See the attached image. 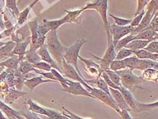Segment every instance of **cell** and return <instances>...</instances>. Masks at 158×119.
Segmentation results:
<instances>
[{
  "instance_id": "obj_1",
  "label": "cell",
  "mask_w": 158,
  "mask_h": 119,
  "mask_svg": "<svg viewBox=\"0 0 158 119\" xmlns=\"http://www.w3.org/2000/svg\"><path fill=\"white\" fill-rule=\"evenodd\" d=\"M46 47L50 54L56 60L58 67H61L63 62V54L66 47L63 46L58 38L57 30H52L46 35Z\"/></svg>"
},
{
  "instance_id": "obj_2",
  "label": "cell",
  "mask_w": 158,
  "mask_h": 119,
  "mask_svg": "<svg viewBox=\"0 0 158 119\" xmlns=\"http://www.w3.org/2000/svg\"><path fill=\"white\" fill-rule=\"evenodd\" d=\"M82 9L84 11L85 10H94L100 15L106 29L107 43L111 42L112 40V37L109 32V25L107 19L108 0H94V2L87 3Z\"/></svg>"
},
{
  "instance_id": "obj_3",
  "label": "cell",
  "mask_w": 158,
  "mask_h": 119,
  "mask_svg": "<svg viewBox=\"0 0 158 119\" xmlns=\"http://www.w3.org/2000/svg\"><path fill=\"white\" fill-rule=\"evenodd\" d=\"M87 42V41L84 38H81L77 40L73 45L71 46L66 48L65 49L63 54V58L65 60V61L69 64L71 65L72 66L75 67V69L78 72L79 75L82 78V74H81L80 69L78 67L77 65V61H78V57L80 56V51L81 50V48L82 46Z\"/></svg>"
},
{
  "instance_id": "obj_4",
  "label": "cell",
  "mask_w": 158,
  "mask_h": 119,
  "mask_svg": "<svg viewBox=\"0 0 158 119\" xmlns=\"http://www.w3.org/2000/svg\"><path fill=\"white\" fill-rule=\"evenodd\" d=\"M132 71L131 69L126 68L124 70L115 71L121 78L122 86L131 93L135 91L136 88L139 87V84L144 81L142 77L136 76Z\"/></svg>"
},
{
  "instance_id": "obj_5",
  "label": "cell",
  "mask_w": 158,
  "mask_h": 119,
  "mask_svg": "<svg viewBox=\"0 0 158 119\" xmlns=\"http://www.w3.org/2000/svg\"><path fill=\"white\" fill-rule=\"evenodd\" d=\"M61 85L63 87V91L66 92V93L74 95H81V96L94 98L89 93V92L86 89H85L82 87V84L79 82L69 80L67 78L66 82L64 83L61 84Z\"/></svg>"
},
{
  "instance_id": "obj_6",
  "label": "cell",
  "mask_w": 158,
  "mask_h": 119,
  "mask_svg": "<svg viewBox=\"0 0 158 119\" xmlns=\"http://www.w3.org/2000/svg\"><path fill=\"white\" fill-rule=\"evenodd\" d=\"M62 75L66 78H69V79L72 80L75 82H79L84 87H86L87 89H89L91 87V86L85 82V79L82 78L80 75H79L78 72L75 69L73 66H72L71 65L67 63L65 60L63 59V62H62Z\"/></svg>"
},
{
  "instance_id": "obj_7",
  "label": "cell",
  "mask_w": 158,
  "mask_h": 119,
  "mask_svg": "<svg viewBox=\"0 0 158 119\" xmlns=\"http://www.w3.org/2000/svg\"><path fill=\"white\" fill-rule=\"evenodd\" d=\"M87 91L95 99H98V100L101 101L102 102H103L104 104L107 105L108 106L111 108L115 111L118 112V113L120 112L119 108L118 107L115 101L113 100L111 95L106 94L104 91H101L99 88H97V87H91Z\"/></svg>"
},
{
  "instance_id": "obj_8",
  "label": "cell",
  "mask_w": 158,
  "mask_h": 119,
  "mask_svg": "<svg viewBox=\"0 0 158 119\" xmlns=\"http://www.w3.org/2000/svg\"><path fill=\"white\" fill-rule=\"evenodd\" d=\"M133 30L134 28H132L130 25L121 27L116 25L115 24L109 25V32L112 37L113 45H115L119 40H121L123 37L132 33Z\"/></svg>"
},
{
  "instance_id": "obj_9",
  "label": "cell",
  "mask_w": 158,
  "mask_h": 119,
  "mask_svg": "<svg viewBox=\"0 0 158 119\" xmlns=\"http://www.w3.org/2000/svg\"><path fill=\"white\" fill-rule=\"evenodd\" d=\"M37 50L36 51L37 53L39 54L42 60L45 61V62H46L47 63L50 64L52 68L58 70L60 74H62V70L58 67L56 62L52 59V57H51L50 54L49 53L48 50L47 49L46 44H44L42 47H40V49Z\"/></svg>"
},
{
  "instance_id": "obj_10",
  "label": "cell",
  "mask_w": 158,
  "mask_h": 119,
  "mask_svg": "<svg viewBox=\"0 0 158 119\" xmlns=\"http://www.w3.org/2000/svg\"><path fill=\"white\" fill-rule=\"evenodd\" d=\"M109 92L111 94V97H113V100L115 101V103L118 105V107L119 108L120 110H127L130 111V108L126 104V101L124 100V98L122 96V95L119 90L114 89V88H109Z\"/></svg>"
},
{
  "instance_id": "obj_11",
  "label": "cell",
  "mask_w": 158,
  "mask_h": 119,
  "mask_svg": "<svg viewBox=\"0 0 158 119\" xmlns=\"http://www.w3.org/2000/svg\"><path fill=\"white\" fill-rule=\"evenodd\" d=\"M135 40H143L149 41L157 40V32H155V31L148 27L146 29H144L139 33L135 34Z\"/></svg>"
},
{
  "instance_id": "obj_12",
  "label": "cell",
  "mask_w": 158,
  "mask_h": 119,
  "mask_svg": "<svg viewBox=\"0 0 158 119\" xmlns=\"http://www.w3.org/2000/svg\"><path fill=\"white\" fill-rule=\"evenodd\" d=\"M30 37H29L25 42H18L16 44V45L14 48L12 53H10V55H19V59L21 61L24 59V56L26 53V49L28 46L30 42Z\"/></svg>"
},
{
  "instance_id": "obj_13",
  "label": "cell",
  "mask_w": 158,
  "mask_h": 119,
  "mask_svg": "<svg viewBox=\"0 0 158 119\" xmlns=\"http://www.w3.org/2000/svg\"><path fill=\"white\" fill-rule=\"evenodd\" d=\"M155 15H153L152 12H151L150 11H149V10H146L145 15H144L143 19H142L141 22L140 23L139 25L137 26L136 28L134 29L132 33L136 34L137 33L140 32V31H142L143 29H146L147 27H148L151 21H152L153 17Z\"/></svg>"
},
{
  "instance_id": "obj_14",
  "label": "cell",
  "mask_w": 158,
  "mask_h": 119,
  "mask_svg": "<svg viewBox=\"0 0 158 119\" xmlns=\"http://www.w3.org/2000/svg\"><path fill=\"white\" fill-rule=\"evenodd\" d=\"M85 82L88 84L90 85H90H94V86L98 87L97 88H99V89H101V91H104L105 93H106V94L111 95L109 92V87L107 86V84H106L104 80L102 79L101 76H99L97 78H94V79H92V80H85Z\"/></svg>"
},
{
  "instance_id": "obj_15",
  "label": "cell",
  "mask_w": 158,
  "mask_h": 119,
  "mask_svg": "<svg viewBox=\"0 0 158 119\" xmlns=\"http://www.w3.org/2000/svg\"><path fill=\"white\" fill-rule=\"evenodd\" d=\"M150 42H152V41L143 40H134L127 44L124 48L130 49V50H132L133 53H135L136 51L145 49V48L148 45V44Z\"/></svg>"
},
{
  "instance_id": "obj_16",
  "label": "cell",
  "mask_w": 158,
  "mask_h": 119,
  "mask_svg": "<svg viewBox=\"0 0 158 119\" xmlns=\"http://www.w3.org/2000/svg\"><path fill=\"white\" fill-rule=\"evenodd\" d=\"M119 91L121 92L122 96L123 97V98H124V100L126 101V104H128L130 108L132 109V110H133L134 111H135L136 101L135 99L134 98L131 92L123 87H120Z\"/></svg>"
},
{
  "instance_id": "obj_17",
  "label": "cell",
  "mask_w": 158,
  "mask_h": 119,
  "mask_svg": "<svg viewBox=\"0 0 158 119\" xmlns=\"http://www.w3.org/2000/svg\"><path fill=\"white\" fill-rule=\"evenodd\" d=\"M158 63L157 61H153L149 59H139L137 62L135 70H139L144 71L149 68L157 70Z\"/></svg>"
},
{
  "instance_id": "obj_18",
  "label": "cell",
  "mask_w": 158,
  "mask_h": 119,
  "mask_svg": "<svg viewBox=\"0 0 158 119\" xmlns=\"http://www.w3.org/2000/svg\"><path fill=\"white\" fill-rule=\"evenodd\" d=\"M50 82H54V81L48 80V79L44 80L43 79V76H37V77H34L32 78H30V79L26 80L25 82H24V84H25L31 91H33L34 88H35L37 86H38V85L43 83H50Z\"/></svg>"
},
{
  "instance_id": "obj_19",
  "label": "cell",
  "mask_w": 158,
  "mask_h": 119,
  "mask_svg": "<svg viewBox=\"0 0 158 119\" xmlns=\"http://www.w3.org/2000/svg\"><path fill=\"white\" fill-rule=\"evenodd\" d=\"M25 104L29 105V110L31 111L34 113H36L37 114H41L43 116H48V112L46 108H43L40 106V105L36 104L30 99L27 100L25 101Z\"/></svg>"
},
{
  "instance_id": "obj_20",
  "label": "cell",
  "mask_w": 158,
  "mask_h": 119,
  "mask_svg": "<svg viewBox=\"0 0 158 119\" xmlns=\"http://www.w3.org/2000/svg\"><path fill=\"white\" fill-rule=\"evenodd\" d=\"M12 57L9 59L0 63V66L8 67L10 70H16L18 69L19 63H20L19 57H16V55H11Z\"/></svg>"
},
{
  "instance_id": "obj_21",
  "label": "cell",
  "mask_w": 158,
  "mask_h": 119,
  "mask_svg": "<svg viewBox=\"0 0 158 119\" xmlns=\"http://www.w3.org/2000/svg\"><path fill=\"white\" fill-rule=\"evenodd\" d=\"M116 53H117L115 49V46L113 45V40H111V42L107 44V49H106L104 56L101 59L107 61V62L111 63L113 60H115Z\"/></svg>"
},
{
  "instance_id": "obj_22",
  "label": "cell",
  "mask_w": 158,
  "mask_h": 119,
  "mask_svg": "<svg viewBox=\"0 0 158 119\" xmlns=\"http://www.w3.org/2000/svg\"><path fill=\"white\" fill-rule=\"evenodd\" d=\"M134 54L140 59H149L153 61H157L158 59V54L149 53L145 49L136 51L134 53Z\"/></svg>"
},
{
  "instance_id": "obj_23",
  "label": "cell",
  "mask_w": 158,
  "mask_h": 119,
  "mask_svg": "<svg viewBox=\"0 0 158 119\" xmlns=\"http://www.w3.org/2000/svg\"><path fill=\"white\" fill-rule=\"evenodd\" d=\"M65 23H66V21H65L64 17H63V18L60 19L54 20H44L43 23L44 25L47 27V29H48L49 32L52 30H57L58 27L64 25Z\"/></svg>"
},
{
  "instance_id": "obj_24",
  "label": "cell",
  "mask_w": 158,
  "mask_h": 119,
  "mask_svg": "<svg viewBox=\"0 0 158 119\" xmlns=\"http://www.w3.org/2000/svg\"><path fill=\"white\" fill-rule=\"evenodd\" d=\"M83 9L77 10H64V12L67 13V15L64 16V19L66 23H77L78 17L80 16L81 13L83 12Z\"/></svg>"
},
{
  "instance_id": "obj_25",
  "label": "cell",
  "mask_w": 158,
  "mask_h": 119,
  "mask_svg": "<svg viewBox=\"0 0 158 119\" xmlns=\"http://www.w3.org/2000/svg\"><path fill=\"white\" fill-rule=\"evenodd\" d=\"M0 110L2 111L6 115L7 118L8 119H16V116L20 114L19 112L13 110L1 100H0Z\"/></svg>"
},
{
  "instance_id": "obj_26",
  "label": "cell",
  "mask_w": 158,
  "mask_h": 119,
  "mask_svg": "<svg viewBox=\"0 0 158 119\" xmlns=\"http://www.w3.org/2000/svg\"><path fill=\"white\" fill-rule=\"evenodd\" d=\"M135 34H133L132 33L129 34V35L125 36L124 37H123V38H122L121 40H119L118 42L114 45L116 53L118 52V51H119L120 49H122V48H124L127 44L131 42V41L135 40Z\"/></svg>"
},
{
  "instance_id": "obj_27",
  "label": "cell",
  "mask_w": 158,
  "mask_h": 119,
  "mask_svg": "<svg viewBox=\"0 0 158 119\" xmlns=\"http://www.w3.org/2000/svg\"><path fill=\"white\" fill-rule=\"evenodd\" d=\"M25 56L27 61H29V63H32L33 65H35L42 61V59H41L39 54L34 50L29 49V50L26 51Z\"/></svg>"
},
{
  "instance_id": "obj_28",
  "label": "cell",
  "mask_w": 158,
  "mask_h": 119,
  "mask_svg": "<svg viewBox=\"0 0 158 119\" xmlns=\"http://www.w3.org/2000/svg\"><path fill=\"white\" fill-rule=\"evenodd\" d=\"M15 45L16 42L13 41H9L8 42L6 43L2 47L0 48V57L10 56Z\"/></svg>"
},
{
  "instance_id": "obj_29",
  "label": "cell",
  "mask_w": 158,
  "mask_h": 119,
  "mask_svg": "<svg viewBox=\"0 0 158 119\" xmlns=\"http://www.w3.org/2000/svg\"><path fill=\"white\" fill-rule=\"evenodd\" d=\"M158 106V102L156 101L152 104H142L136 101L135 112H140L143 111H149L153 109H157Z\"/></svg>"
},
{
  "instance_id": "obj_30",
  "label": "cell",
  "mask_w": 158,
  "mask_h": 119,
  "mask_svg": "<svg viewBox=\"0 0 158 119\" xmlns=\"http://www.w3.org/2000/svg\"><path fill=\"white\" fill-rule=\"evenodd\" d=\"M157 76H158V71L157 70L152 69V68H149V69H147L144 70V72L143 73L142 78L144 80H153V81H157Z\"/></svg>"
},
{
  "instance_id": "obj_31",
  "label": "cell",
  "mask_w": 158,
  "mask_h": 119,
  "mask_svg": "<svg viewBox=\"0 0 158 119\" xmlns=\"http://www.w3.org/2000/svg\"><path fill=\"white\" fill-rule=\"evenodd\" d=\"M28 25L31 31V44H33L40 37L38 34V24H37V20H33V21L29 22Z\"/></svg>"
},
{
  "instance_id": "obj_32",
  "label": "cell",
  "mask_w": 158,
  "mask_h": 119,
  "mask_svg": "<svg viewBox=\"0 0 158 119\" xmlns=\"http://www.w3.org/2000/svg\"><path fill=\"white\" fill-rule=\"evenodd\" d=\"M20 67H19V71L22 74H26L29 73V71H35V68L34 67L32 63H29V61L27 60L20 61Z\"/></svg>"
},
{
  "instance_id": "obj_33",
  "label": "cell",
  "mask_w": 158,
  "mask_h": 119,
  "mask_svg": "<svg viewBox=\"0 0 158 119\" xmlns=\"http://www.w3.org/2000/svg\"><path fill=\"white\" fill-rule=\"evenodd\" d=\"M132 54H134V53L132 50L126 49V48H122V49L117 52L115 60H123L126 58L131 57Z\"/></svg>"
},
{
  "instance_id": "obj_34",
  "label": "cell",
  "mask_w": 158,
  "mask_h": 119,
  "mask_svg": "<svg viewBox=\"0 0 158 119\" xmlns=\"http://www.w3.org/2000/svg\"><path fill=\"white\" fill-rule=\"evenodd\" d=\"M105 72L107 74V76L110 78V80H111L113 83L115 84L117 86H118L119 87H122L121 84V78H120L119 75L117 74L115 71L107 70H105Z\"/></svg>"
},
{
  "instance_id": "obj_35",
  "label": "cell",
  "mask_w": 158,
  "mask_h": 119,
  "mask_svg": "<svg viewBox=\"0 0 158 119\" xmlns=\"http://www.w3.org/2000/svg\"><path fill=\"white\" fill-rule=\"evenodd\" d=\"M139 58H137L135 55L131 56L130 57L126 58V59H123V62H124L125 66L126 68L128 69H131L132 70H135V67L136 66L137 62H138Z\"/></svg>"
},
{
  "instance_id": "obj_36",
  "label": "cell",
  "mask_w": 158,
  "mask_h": 119,
  "mask_svg": "<svg viewBox=\"0 0 158 119\" xmlns=\"http://www.w3.org/2000/svg\"><path fill=\"white\" fill-rule=\"evenodd\" d=\"M126 68L123 60H113L109 66V70L114 71L124 70Z\"/></svg>"
},
{
  "instance_id": "obj_37",
  "label": "cell",
  "mask_w": 158,
  "mask_h": 119,
  "mask_svg": "<svg viewBox=\"0 0 158 119\" xmlns=\"http://www.w3.org/2000/svg\"><path fill=\"white\" fill-rule=\"evenodd\" d=\"M39 0H35V2H33L29 6H28L27 7V8L24 10L23 12H22L20 14V15H19V20H18V22H19V25H22L23 23H24V22L26 20V19H27V16H28V15H29V11H30V10L31 9V8L35 4V3L38 2Z\"/></svg>"
},
{
  "instance_id": "obj_38",
  "label": "cell",
  "mask_w": 158,
  "mask_h": 119,
  "mask_svg": "<svg viewBox=\"0 0 158 119\" xmlns=\"http://www.w3.org/2000/svg\"><path fill=\"white\" fill-rule=\"evenodd\" d=\"M109 15L110 16H111L112 19L114 20V22L116 25L121 26V27L128 26V25H130V23L132 22V19H125L119 18V17L115 16L114 15H111V14H109Z\"/></svg>"
},
{
  "instance_id": "obj_39",
  "label": "cell",
  "mask_w": 158,
  "mask_h": 119,
  "mask_svg": "<svg viewBox=\"0 0 158 119\" xmlns=\"http://www.w3.org/2000/svg\"><path fill=\"white\" fill-rule=\"evenodd\" d=\"M27 93H21V92H19L16 91H14L11 90V92H10L9 94V96H8L7 99L6 100V101L7 103H10L11 104L12 102H13L15 100H17L19 97L22 96L23 95H26Z\"/></svg>"
},
{
  "instance_id": "obj_40",
  "label": "cell",
  "mask_w": 158,
  "mask_h": 119,
  "mask_svg": "<svg viewBox=\"0 0 158 119\" xmlns=\"http://www.w3.org/2000/svg\"><path fill=\"white\" fill-rule=\"evenodd\" d=\"M145 50H147L149 53L158 54V42L157 40H154L150 42L148 45H147L145 49Z\"/></svg>"
},
{
  "instance_id": "obj_41",
  "label": "cell",
  "mask_w": 158,
  "mask_h": 119,
  "mask_svg": "<svg viewBox=\"0 0 158 119\" xmlns=\"http://www.w3.org/2000/svg\"><path fill=\"white\" fill-rule=\"evenodd\" d=\"M145 11H146L145 10H143V11L141 12H140L139 15H137L136 16H135L133 20H132V22H131V23H130V25L131 26L132 28H134V29L136 28V27L139 25L140 23L141 22L143 17L144 15H145Z\"/></svg>"
},
{
  "instance_id": "obj_42",
  "label": "cell",
  "mask_w": 158,
  "mask_h": 119,
  "mask_svg": "<svg viewBox=\"0 0 158 119\" xmlns=\"http://www.w3.org/2000/svg\"><path fill=\"white\" fill-rule=\"evenodd\" d=\"M101 77L102 78V79L104 80V81L106 83V84H107V86L109 87V88H114V89H119V87L117 86L115 84H114L113 83V82L110 80V78H109V76H107V74H106L105 71H102L101 73Z\"/></svg>"
},
{
  "instance_id": "obj_43",
  "label": "cell",
  "mask_w": 158,
  "mask_h": 119,
  "mask_svg": "<svg viewBox=\"0 0 158 119\" xmlns=\"http://www.w3.org/2000/svg\"><path fill=\"white\" fill-rule=\"evenodd\" d=\"M20 115H21L25 119H42L40 117H39L37 114L34 113V112L30 111V110H27L24 112H19Z\"/></svg>"
},
{
  "instance_id": "obj_44",
  "label": "cell",
  "mask_w": 158,
  "mask_h": 119,
  "mask_svg": "<svg viewBox=\"0 0 158 119\" xmlns=\"http://www.w3.org/2000/svg\"><path fill=\"white\" fill-rule=\"evenodd\" d=\"M157 4L158 0H150L147 5V10L152 12L153 15L157 12Z\"/></svg>"
},
{
  "instance_id": "obj_45",
  "label": "cell",
  "mask_w": 158,
  "mask_h": 119,
  "mask_svg": "<svg viewBox=\"0 0 158 119\" xmlns=\"http://www.w3.org/2000/svg\"><path fill=\"white\" fill-rule=\"evenodd\" d=\"M33 66L35 68H37V69L44 70L46 71H50L52 68L50 64L47 63L45 61H40L39 63L33 65Z\"/></svg>"
},
{
  "instance_id": "obj_46",
  "label": "cell",
  "mask_w": 158,
  "mask_h": 119,
  "mask_svg": "<svg viewBox=\"0 0 158 119\" xmlns=\"http://www.w3.org/2000/svg\"><path fill=\"white\" fill-rule=\"evenodd\" d=\"M150 0H138V6H137V10L135 13V16L139 15L140 12H141L143 10H145V7L147 6V3H149Z\"/></svg>"
},
{
  "instance_id": "obj_47",
  "label": "cell",
  "mask_w": 158,
  "mask_h": 119,
  "mask_svg": "<svg viewBox=\"0 0 158 119\" xmlns=\"http://www.w3.org/2000/svg\"><path fill=\"white\" fill-rule=\"evenodd\" d=\"M46 110L48 112V117H49L52 119H62L63 117V114L59 113L55 110H51V109L46 108Z\"/></svg>"
},
{
  "instance_id": "obj_48",
  "label": "cell",
  "mask_w": 158,
  "mask_h": 119,
  "mask_svg": "<svg viewBox=\"0 0 158 119\" xmlns=\"http://www.w3.org/2000/svg\"><path fill=\"white\" fill-rule=\"evenodd\" d=\"M6 5L7 7L12 10V12L15 14V15H18L19 14V10L17 8L16 0H6Z\"/></svg>"
},
{
  "instance_id": "obj_49",
  "label": "cell",
  "mask_w": 158,
  "mask_h": 119,
  "mask_svg": "<svg viewBox=\"0 0 158 119\" xmlns=\"http://www.w3.org/2000/svg\"><path fill=\"white\" fill-rule=\"evenodd\" d=\"M149 27H150L151 29H152L153 30L155 31V32H157L158 31V18H157V12L156 14L153 17V19L151 21Z\"/></svg>"
},
{
  "instance_id": "obj_50",
  "label": "cell",
  "mask_w": 158,
  "mask_h": 119,
  "mask_svg": "<svg viewBox=\"0 0 158 119\" xmlns=\"http://www.w3.org/2000/svg\"><path fill=\"white\" fill-rule=\"evenodd\" d=\"M34 71H35L36 73L42 75V76H43V77H45V78H48V80H52L54 82L56 81V78H55V77L54 76V75L52 74V73L50 71H46V72H42V71H39L38 70H37L35 69Z\"/></svg>"
},
{
  "instance_id": "obj_51",
  "label": "cell",
  "mask_w": 158,
  "mask_h": 119,
  "mask_svg": "<svg viewBox=\"0 0 158 119\" xmlns=\"http://www.w3.org/2000/svg\"><path fill=\"white\" fill-rule=\"evenodd\" d=\"M119 114L120 115V117H121L122 119H133L131 116L130 115L129 112L127 110H120L119 112Z\"/></svg>"
},
{
  "instance_id": "obj_52",
  "label": "cell",
  "mask_w": 158,
  "mask_h": 119,
  "mask_svg": "<svg viewBox=\"0 0 158 119\" xmlns=\"http://www.w3.org/2000/svg\"><path fill=\"white\" fill-rule=\"evenodd\" d=\"M16 119H25L23 117H22L21 115H20V114H17L16 116Z\"/></svg>"
},
{
  "instance_id": "obj_53",
  "label": "cell",
  "mask_w": 158,
  "mask_h": 119,
  "mask_svg": "<svg viewBox=\"0 0 158 119\" xmlns=\"http://www.w3.org/2000/svg\"><path fill=\"white\" fill-rule=\"evenodd\" d=\"M41 118L42 119H52V118H49V117H41Z\"/></svg>"
},
{
  "instance_id": "obj_54",
  "label": "cell",
  "mask_w": 158,
  "mask_h": 119,
  "mask_svg": "<svg viewBox=\"0 0 158 119\" xmlns=\"http://www.w3.org/2000/svg\"><path fill=\"white\" fill-rule=\"evenodd\" d=\"M3 70V67H0V71Z\"/></svg>"
}]
</instances>
